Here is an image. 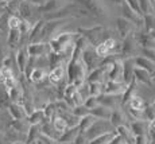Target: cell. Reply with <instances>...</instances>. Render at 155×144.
Here are the masks:
<instances>
[{
	"instance_id": "1",
	"label": "cell",
	"mask_w": 155,
	"mask_h": 144,
	"mask_svg": "<svg viewBox=\"0 0 155 144\" xmlns=\"http://www.w3.org/2000/svg\"><path fill=\"white\" fill-rule=\"evenodd\" d=\"M81 37L77 32H59L55 37H53L47 43L50 46V50L54 54H62L64 50L66 49L69 44L76 43V39Z\"/></svg>"
},
{
	"instance_id": "2",
	"label": "cell",
	"mask_w": 155,
	"mask_h": 144,
	"mask_svg": "<svg viewBox=\"0 0 155 144\" xmlns=\"http://www.w3.org/2000/svg\"><path fill=\"white\" fill-rule=\"evenodd\" d=\"M27 55L31 58H38V57H46L51 53L50 46L47 42H37V43H30L26 49Z\"/></svg>"
},
{
	"instance_id": "3",
	"label": "cell",
	"mask_w": 155,
	"mask_h": 144,
	"mask_svg": "<svg viewBox=\"0 0 155 144\" xmlns=\"http://www.w3.org/2000/svg\"><path fill=\"white\" fill-rule=\"evenodd\" d=\"M74 2H76V4L81 5L88 12H91L92 15H94L97 18H103L105 15V10L97 0H74Z\"/></svg>"
},
{
	"instance_id": "4",
	"label": "cell",
	"mask_w": 155,
	"mask_h": 144,
	"mask_svg": "<svg viewBox=\"0 0 155 144\" xmlns=\"http://www.w3.org/2000/svg\"><path fill=\"white\" fill-rule=\"evenodd\" d=\"M81 59L82 62L85 64L86 66V70H93V69L97 67V65H99V57H97L96 51H94V49H92V47L86 46L84 50H82L81 53Z\"/></svg>"
},
{
	"instance_id": "5",
	"label": "cell",
	"mask_w": 155,
	"mask_h": 144,
	"mask_svg": "<svg viewBox=\"0 0 155 144\" xmlns=\"http://www.w3.org/2000/svg\"><path fill=\"white\" fill-rule=\"evenodd\" d=\"M107 77H108V81L119 82V80L123 77V62L121 61H113V62H111V64H108Z\"/></svg>"
},
{
	"instance_id": "6",
	"label": "cell",
	"mask_w": 155,
	"mask_h": 144,
	"mask_svg": "<svg viewBox=\"0 0 155 144\" xmlns=\"http://www.w3.org/2000/svg\"><path fill=\"white\" fill-rule=\"evenodd\" d=\"M116 30H117V32L120 34V37L124 39L127 35L132 34L134 25L130 22V20L124 19L123 16H119L117 19H116Z\"/></svg>"
},
{
	"instance_id": "7",
	"label": "cell",
	"mask_w": 155,
	"mask_h": 144,
	"mask_svg": "<svg viewBox=\"0 0 155 144\" xmlns=\"http://www.w3.org/2000/svg\"><path fill=\"white\" fill-rule=\"evenodd\" d=\"M124 90V85L120 82H115V81H107L101 88V92L105 94H117V93Z\"/></svg>"
},
{
	"instance_id": "8",
	"label": "cell",
	"mask_w": 155,
	"mask_h": 144,
	"mask_svg": "<svg viewBox=\"0 0 155 144\" xmlns=\"http://www.w3.org/2000/svg\"><path fill=\"white\" fill-rule=\"evenodd\" d=\"M134 64L136 65L135 67H140V69H143V70L148 71L150 74L155 71V64L151 62V61H148V59L144 58V57H140V55L135 57V58H134Z\"/></svg>"
},
{
	"instance_id": "9",
	"label": "cell",
	"mask_w": 155,
	"mask_h": 144,
	"mask_svg": "<svg viewBox=\"0 0 155 144\" xmlns=\"http://www.w3.org/2000/svg\"><path fill=\"white\" fill-rule=\"evenodd\" d=\"M136 50V42L134 39V35L130 34L121 42V51L126 54H132Z\"/></svg>"
},
{
	"instance_id": "10",
	"label": "cell",
	"mask_w": 155,
	"mask_h": 144,
	"mask_svg": "<svg viewBox=\"0 0 155 144\" xmlns=\"http://www.w3.org/2000/svg\"><path fill=\"white\" fill-rule=\"evenodd\" d=\"M64 74H65V69L62 65H58V66H54L53 70L50 71L49 74V80L51 83H58L61 82V80L64 78Z\"/></svg>"
},
{
	"instance_id": "11",
	"label": "cell",
	"mask_w": 155,
	"mask_h": 144,
	"mask_svg": "<svg viewBox=\"0 0 155 144\" xmlns=\"http://www.w3.org/2000/svg\"><path fill=\"white\" fill-rule=\"evenodd\" d=\"M58 8H61V4H59L58 0H47L43 5L41 7H37V10L39 12H43V14H50V12H54Z\"/></svg>"
},
{
	"instance_id": "12",
	"label": "cell",
	"mask_w": 155,
	"mask_h": 144,
	"mask_svg": "<svg viewBox=\"0 0 155 144\" xmlns=\"http://www.w3.org/2000/svg\"><path fill=\"white\" fill-rule=\"evenodd\" d=\"M2 74L4 76V85H5V88H7V90H10V89H12L15 88V77H14V74H12V71H11V69H7V67H4L2 70Z\"/></svg>"
},
{
	"instance_id": "13",
	"label": "cell",
	"mask_w": 155,
	"mask_h": 144,
	"mask_svg": "<svg viewBox=\"0 0 155 144\" xmlns=\"http://www.w3.org/2000/svg\"><path fill=\"white\" fill-rule=\"evenodd\" d=\"M27 51L26 49H20L19 51L16 53V62H18V67H19L20 73L26 70V66H27Z\"/></svg>"
},
{
	"instance_id": "14",
	"label": "cell",
	"mask_w": 155,
	"mask_h": 144,
	"mask_svg": "<svg viewBox=\"0 0 155 144\" xmlns=\"http://www.w3.org/2000/svg\"><path fill=\"white\" fill-rule=\"evenodd\" d=\"M134 65H135L134 64V59H131V58H127L126 61L123 62V77H124V80H126V82H128V80L132 76Z\"/></svg>"
},
{
	"instance_id": "15",
	"label": "cell",
	"mask_w": 155,
	"mask_h": 144,
	"mask_svg": "<svg viewBox=\"0 0 155 144\" xmlns=\"http://www.w3.org/2000/svg\"><path fill=\"white\" fill-rule=\"evenodd\" d=\"M130 108H131V110H139V112L144 110V101H143V98L140 96H134V97H131Z\"/></svg>"
},
{
	"instance_id": "16",
	"label": "cell",
	"mask_w": 155,
	"mask_h": 144,
	"mask_svg": "<svg viewBox=\"0 0 155 144\" xmlns=\"http://www.w3.org/2000/svg\"><path fill=\"white\" fill-rule=\"evenodd\" d=\"M19 14L22 15L23 20L30 22V19L32 18V7L28 3H22V4L19 5Z\"/></svg>"
},
{
	"instance_id": "17",
	"label": "cell",
	"mask_w": 155,
	"mask_h": 144,
	"mask_svg": "<svg viewBox=\"0 0 155 144\" xmlns=\"http://www.w3.org/2000/svg\"><path fill=\"white\" fill-rule=\"evenodd\" d=\"M45 77H46V73H45V70L42 67H35L34 70L31 71V74H30V80H31L32 82H35V83L43 81Z\"/></svg>"
},
{
	"instance_id": "18",
	"label": "cell",
	"mask_w": 155,
	"mask_h": 144,
	"mask_svg": "<svg viewBox=\"0 0 155 144\" xmlns=\"http://www.w3.org/2000/svg\"><path fill=\"white\" fill-rule=\"evenodd\" d=\"M53 127H54V129L58 132V133H64L65 131L68 129V124H66V120L64 117H55L54 119V123H53Z\"/></svg>"
},
{
	"instance_id": "19",
	"label": "cell",
	"mask_w": 155,
	"mask_h": 144,
	"mask_svg": "<svg viewBox=\"0 0 155 144\" xmlns=\"http://www.w3.org/2000/svg\"><path fill=\"white\" fill-rule=\"evenodd\" d=\"M134 76H135L136 80L142 81V82H148V81H150V76H151V74L148 73V71L140 69V67H134Z\"/></svg>"
},
{
	"instance_id": "20",
	"label": "cell",
	"mask_w": 155,
	"mask_h": 144,
	"mask_svg": "<svg viewBox=\"0 0 155 144\" xmlns=\"http://www.w3.org/2000/svg\"><path fill=\"white\" fill-rule=\"evenodd\" d=\"M20 39V32L18 30H10L8 31V38H7V43L10 44V47H14L19 43Z\"/></svg>"
},
{
	"instance_id": "21",
	"label": "cell",
	"mask_w": 155,
	"mask_h": 144,
	"mask_svg": "<svg viewBox=\"0 0 155 144\" xmlns=\"http://www.w3.org/2000/svg\"><path fill=\"white\" fill-rule=\"evenodd\" d=\"M143 23H144V28H146V31H147V32L155 30V16L153 14H147V15H146Z\"/></svg>"
},
{
	"instance_id": "22",
	"label": "cell",
	"mask_w": 155,
	"mask_h": 144,
	"mask_svg": "<svg viewBox=\"0 0 155 144\" xmlns=\"http://www.w3.org/2000/svg\"><path fill=\"white\" fill-rule=\"evenodd\" d=\"M10 112H11V115H12V117L16 119V120H22L23 117H25V112H23V109L20 106H18L16 104L10 105Z\"/></svg>"
},
{
	"instance_id": "23",
	"label": "cell",
	"mask_w": 155,
	"mask_h": 144,
	"mask_svg": "<svg viewBox=\"0 0 155 144\" xmlns=\"http://www.w3.org/2000/svg\"><path fill=\"white\" fill-rule=\"evenodd\" d=\"M20 22H22V19H20V18H18L16 15H12V16L8 18L7 26H8V28H10V30H18V28H19Z\"/></svg>"
},
{
	"instance_id": "24",
	"label": "cell",
	"mask_w": 155,
	"mask_h": 144,
	"mask_svg": "<svg viewBox=\"0 0 155 144\" xmlns=\"http://www.w3.org/2000/svg\"><path fill=\"white\" fill-rule=\"evenodd\" d=\"M124 3H126V4H127L128 7H130L131 10H132L136 15H139V16H142V15H143L140 7H139L138 0H124Z\"/></svg>"
},
{
	"instance_id": "25",
	"label": "cell",
	"mask_w": 155,
	"mask_h": 144,
	"mask_svg": "<svg viewBox=\"0 0 155 144\" xmlns=\"http://www.w3.org/2000/svg\"><path fill=\"white\" fill-rule=\"evenodd\" d=\"M92 113H93L94 116H97V117H105V119H108L109 116H111V113H109V110L107 109V108H103V106H97V108H94L93 110H92Z\"/></svg>"
},
{
	"instance_id": "26",
	"label": "cell",
	"mask_w": 155,
	"mask_h": 144,
	"mask_svg": "<svg viewBox=\"0 0 155 144\" xmlns=\"http://www.w3.org/2000/svg\"><path fill=\"white\" fill-rule=\"evenodd\" d=\"M140 57H144L148 61L155 64V49H140Z\"/></svg>"
},
{
	"instance_id": "27",
	"label": "cell",
	"mask_w": 155,
	"mask_h": 144,
	"mask_svg": "<svg viewBox=\"0 0 155 144\" xmlns=\"http://www.w3.org/2000/svg\"><path fill=\"white\" fill-rule=\"evenodd\" d=\"M30 30H31V23L27 22V20H22L20 25H19V28H18V31L20 32V37H22V35L28 34Z\"/></svg>"
},
{
	"instance_id": "28",
	"label": "cell",
	"mask_w": 155,
	"mask_h": 144,
	"mask_svg": "<svg viewBox=\"0 0 155 144\" xmlns=\"http://www.w3.org/2000/svg\"><path fill=\"white\" fill-rule=\"evenodd\" d=\"M64 136H61V142H64V143H68V142H71V140L74 139V137H76V135H77V129L76 128H74V129H70L69 132H66L65 131L64 132Z\"/></svg>"
},
{
	"instance_id": "29",
	"label": "cell",
	"mask_w": 155,
	"mask_h": 144,
	"mask_svg": "<svg viewBox=\"0 0 155 144\" xmlns=\"http://www.w3.org/2000/svg\"><path fill=\"white\" fill-rule=\"evenodd\" d=\"M86 113H88V109H86L85 106L78 105L77 108H74V115H76L77 117H82V116H85Z\"/></svg>"
},
{
	"instance_id": "30",
	"label": "cell",
	"mask_w": 155,
	"mask_h": 144,
	"mask_svg": "<svg viewBox=\"0 0 155 144\" xmlns=\"http://www.w3.org/2000/svg\"><path fill=\"white\" fill-rule=\"evenodd\" d=\"M143 127H144V124H143V123H139V121L134 123V124H132V131H134V133L142 135V132H143Z\"/></svg>"
},
{
	"instance_id": "31",
	"label": "cell",
	"mask_w": 155,
	"mask_h": 144,
	"mask_svg": "<svg viewBox=\"0 0 155 144\" xmlns=\"http://www.w3.org/2000/svg\"><path fill=\"white\" fill-rule=\"evenodd\" d=\"M42 115H43V112H34L32 113L31 116H30V123H31V124H35V123H38L39 121V119L42 117Z\"/></svg>"
},
{
	"instance_id": "32",
	"label": "cell",
	"mask_w": 155,
	"mask_h": 144,
	"mask_svg": "<svg viewBox=\"0 0 155 144\" xmlns=\"http://www.w3.org/2000/svg\"><path fill=\"white\" fill-rule=\"evenodd\" d=\"M91 121H92V116H86V117L82 119V121H81V127H82V129L88 128V125L91 124Z\"/></svg>"
},
{
	"instance_id": "33",
	"label": "cell",
	"mask_w": 155,
	"mask_h": 144,
	"mask_svg": "<svg viewBox=\"0 0 155 144\" xmlns=\"http://www.w3.org/2000/svg\"><path fill=\"white\" fill-rule=\"evenodd\" d=\"M148 128H150V129H153V131H155V119L150 120V124H148Z\"/></svg>"
},
{
	"instance_id": "34",
	"label": "cell",
	"mask_w": 155,
	"mask_h": 144,
	"mask_svg": "<svg viewBox=\"0 0 155 144\" xmlns=\"http://www.w3.org/2000/svg\"><path fill=\"white\" fill-rule=\"evenodd\" d=\"M112 2L116 4H124V0H112Z\"/></svg>"
},
{
	"instance_id": "35",
	"label": "cell",
	"mask_w": 155,
	"mask_h": 144,
	"mask_svg": "<svg viewBox=\"0 0 155 144\" xmlns=\"http://www.w3.org/2000/svg\"><path fill=\"white\" fill-rule=\"evenodd\" d=\"M153 12L155 14V0H154V2H153Z\"/></svg>"
},
{
	"instance_id": "36",
	"label": "cell",
	"mask_w": 155,
	"mask_h": 144,
	"mask_svg": "<svg viewBox=\"0 0 155 144\" xmlns=\"http://www.w3.org/2000/svg\"><path fill=\"white\" fill-rule=\"evenodd\" d=\"M2 2H3V3H10L11 0H2Z\"/></svg>"
},
{
	"instance_id": "37",
	"label": "cell",
	"mask_w": 155,
	"mask_h": 144,
	"mask_svg": "<svg viewBox=\"0 0 155 144\" xmlns=\"http://www.w3.org/2000/svg\"><path fill=\"white\" fill-rule=\"evenodd\" d=\"M22 2H23V3H28V0H22Z\"/></svg>"
},
{
	"instance_id": "38",
	"label": "cell",
	"mask_w": 155,
	"mask_h": 144,
	"mask_svg": "<svg viewBox=\"0 0 155 144\" xmlns=\"http://www.w3.org/2000/svg\"><path fill=\"white\" fill-rule=\"evenodd\" d=\"M14 144H23V143H20V142H18V143H14Z\"/></svg>"
},
{
	"instance_id": "39",
	"label": "cell",
	"mask_w": 155,
	"mask_h": 144,
	"mask_svg": "<svg viewBox=\"0 0 155 144\" xmlns=\"http://www.w3.org/2000/svg\"><path fill=\"white\" fill-rule=\"evenodd\" d=\"M154 106H155V103H154Z\"/></svg>"
},
{
	"instance_id": "40",
	"label": "cell",
	"mask_w": 155,
	"mask_h": 144,
	"mask_svg": "<svg viewBox=\"0 0 155 144\" xmlns=\"http://www.w3.org/2000/svg\"><path fill=\"white\" fill-rule=\"evenodd\" d=\"M154 73H155V71H154Z\"/></svg>"
}]
</instances>
